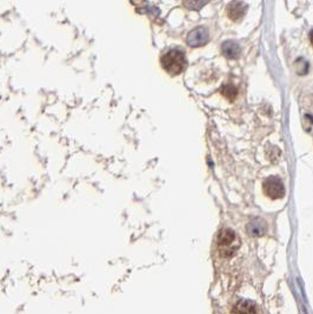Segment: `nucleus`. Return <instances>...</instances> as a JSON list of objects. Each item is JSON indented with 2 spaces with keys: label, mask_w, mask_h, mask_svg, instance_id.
Segmentation results:
<instances>
[{
  "label": "nucleus",
  "mask_w": 313,
  "mask_h": 314,
  "mask_svg": "<svg viewBox=\"0 0 313 314\" xmlns=\"http://www.w3.org/2000/svg\"><path fill=\"white\" fill-rule=\"evenodd\" d=\"M161 66L171 76H178L186 66V58L181 50L172 49L161 57Z\"/></svg>",
  "instance_id": "nucleus-1"
},
{
  "label": "nucleus",
  "mask_w": 313,
  "mask_h": 314,
  "mask_svg": "<svg viewBox=\"0 0 313 314\" xmlns=\"http://www.w3.org/2000/svg\"><path fill=\"white\" fill-rule=\"evenodd\" d=\"M217 245L219 247L220 254L224 258H229L237 252L240 242L235 231L231 229H223L217 236Z\"/></svg>",
  "instance_id": "nucleus-2"
},
{
  "label": "nucleus",
  "mask_w": 313,
  "mask_h": 314,
  "mask_svg": "<svg viewBox=\"0 0 313 314\" xmlns=\"http://www.w3.org/2000/svg\"><path fill=\"white\" fill-rule=\"evenodd\" d=\"M264 193L270 199H280L285 195V187L278 177H268L263 184Z\"/></svg>",
  "instance_id": "nucleus-3"
},
{
  "label": "nucleus",
  "mask_w": 313,
  "mask_h": 314,
  "mask_svg": "<svg viewBox=\"0 0 313 314\" xmlns=\"http://www.w3.org/2000/svg\"><path fill=\"white\" fill-rule=\"evenodd\" d=\"M210 34L206 27H196L193 28L186 37V43L191 47H200L209 43Z\"/></svg>",
  "instance_id": "nucleus-4"
},
{
  "label": "nucleus",
  "mask_w": 313,
  "mask_h": 314,
  "mask_svg": "<svg viewBox=\"0 0 313 314\" xmlns=\"http://www.w3.org/2000/svg\"><path fill=\"white\" fill-rule=\"evenodd\" d=\"M247 11V5L245 4L241 0H233L230 2L226 7V12H228V17L233 21H238L244 17Z\"/></svg>",
  "instance_id": "nucleus-5"
},
{
  "label": "nucleus",
  "mask_w": 313,
  "mask_h": 314,
  "mask_svg": "<svg viewBox=\"0 0 313 314\" xmlns=\"http://www.w3.org/2000/svg\"><path fill=\"white\" fill-rule=\"evenodd\" d=\"M223 54L229 59H235L240 56V46L235 40H228L222 45Z\"/></svg>",
  "instance_id": "nucleus-6"
},
{
  "label": "nucleus",
  "mask_w": 313,
  "mask_h": 314,
  "mask_svg": "<svg viewBox=\"0 0 313 314\" xmlns=\"http://www.w3.org/2000/svg\"><path fill=\"white\" fill-rule=\"evenodd\" d=\"M235 314H257L254 304L250 300L241 299L235 306Z\"/></svg>",
  "instance_id": "nucleus-7"
},
{
  "label": "nucleus",
  "mask_w": 313,
  "mask_h": 314,
  "mask_svg": "<svg viewBox=\"0 0 313 314\" xmlns=\"http://www.w3.org/2000/svg\"><path fill=\"white\" fill-rule=\"evenodd\" d=\"M247 231L254 236H263L266 231V225L261 219H254L247 225Z\"/></svg>",
  "instance_id": "nucleus-8"
},
{
  "label": "nucleus",
  "mask_w": 313,
  "mask_h": 314,
  "mask_svg": "<svg viewBox=\"0 0 313 314\" xmlns=\"http://www.w3.org/2000/svg\"><path fill=\"white\" fill-rule=\"evenodd\" d=\"M220 92H222V94L224 95V97H225L226 99H229L230 101L235 100L238 94V89L235 88V85H231V84L224 85L222 89H220Z\"/></svg>",
  "instance_id": "nucleus-9"
},
{
  "label": "nucleus",
  "mask_w": 313,
  "mask_h": 314,
  "mask_svg": "<svg viewBox=\"0 0 313 314\" xmlns=\"http://www.w3.org/2000/svg\"><path fill=\"white\" fill-rule=\"evenodd\" d=\"M207 1L209 0H184V5L188 9L199 11L200 8H203L207 4Z\"/></svg>",
  "instance_id": "nucleus-10"
},
{
  "label": "nucleus",
  "mask_w": 313,
  "mask_h": 314,
  "mask_svg": "<svg viewBox=\"0 0 313 314\" xmlns=\"http://www.w3.org/2000/svg\"><path fill=\"white\" fill-rule=\"evenodd\" d=\"M131 1H132V4H134V5H138V4H140V2H143L144 0H131Z\"/></svg>",
  "instance_id": "nucleus-11"
},
{
  "label": "nucleus",
  "mask_w": 313,
  "mask_h": 314,
  "mask_svg": "<svg viewBox=\"0 0 313 314\" xmlns=\"http://www.w3.org/2000/svg\"><path fill=\"white\" fill-rule=\"evenodd\" d=\"M310 40H311V44L313 45V30L311 31V33H310Z\"/></svg>",
  "instance_id": "nucleus-12"
}]
</instances>
